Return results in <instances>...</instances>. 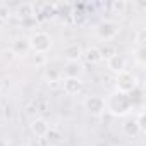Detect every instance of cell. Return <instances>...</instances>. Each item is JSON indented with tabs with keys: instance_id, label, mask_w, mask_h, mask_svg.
<instances>
[{
	"instance_id": "9a60e30c",
	"label": "cell",
	"mask_w": 146,
	"mask_h": 146,
	"mask_svg": "<svg viewBox=\"0 0 146 146\" xmlns=\"http://www.w3.org/2000/svg\"><path fill=\"white\" fill-rule=\"evenodd\" d=\"M62 78V72L58 69H45V79L48 83H58Z\"/></svg>"
},
{
	"instance_id": "52a82bcc",
	"label": "cell",
	"mask_w": 146,
	"mask_h": 146,
	"mask_svg": "<svg viewBox=\"0 0 146 146\" xmlns=\"http://www.w3.org/2000/svg\"><path fill=\"white\" fill-rule=\"evenodd\" d=\"M107 67H108V70L113 72V74H120L122 70L127 69V58H125V55H122V53H112V55H108Z\"/></svg>"
},
{
	"instance_id": "2e32d148",
	"label": "cell",
	"mask_w": 146,
	"mask_h": 146,
	"mask_svg": "<svg viewBox=\"0 0 146 146\" xmlns=\"http://www.w3.org/2000/svg\"><path fill=\"white\" fill-rule=\"evenodd\" d=\"M144 53H146V46H136L134 48V58H136L139 67H144Z\"/></svg>"
},
{
	"instance_id": "7c38bea8",
	"label": "cell",
	"mask_w": 146,
	"mask_h": 146,
	"mask_svg": "<svg viewBox=\"0 0 146 146\" xmlns=\"http://www.w3.org/2000/svg\"><path fill=\"white\" fill-rule=\"evenodd\" d=\"M122 132H124V136H127V137H137L139 134H143L141 129H139V125L136 124V119H127V120H124V124H122Z\"/></svg>"
},
{
	"instance_id": "277c9868",
	"label": "cell",
	"mask_w": 146,
	"mask_h": 146,
	"mask_svg": "<svg viewBox=\"0 0 146 146\" xmlns=\"http://www.w3.org/2000/svg\"><path fill=\"white\" fill-rule=\"evenodd\" d=\"M119 31H120V26H119L115 21H110V19L102 21V23L96 26V29H95L96 36H98L100 40H103V41L113 40V38L119 35Z\"/></svg>"
},
{
	"instance_id": "8fae6325",
	"label": "cell",
	"mask_w": 146,
	"mask_h": 146,
	"mask_svg": "<svg viewBox=\"0 0 146 146\" xmlns=\"http://www.w3.org/2000/svg\"><path fill=\"white\" fill-rule=\"evenodd\" d=\"M81 58H84L86 64L95 65V64H100V62L103 60V55H102L100 48H96V46H90V48L83 50V57H81Z\"/></svg>"
},
{
	"instance_id": "7a4b0ae2",
	"label": "cell",
	"mask_w": 146,
	"mask_h": 146,
	"mask_svg": "<svg viewBox=\"0 0 146 146\" xmlns=\"http://www.w3.org/2000/svg\"><path fill=\"white\" fill-rule=\"evenodd\" d=\"M28 45H29V50L31 52H35L36 55H43V53H46L52 48V38H50L48 33L36 31V33H33L29 36Z\"/></svg>"
},
{
	"instance_id": "6da1fadb",
	"label": "cell",
	"mask_w": 146,
	"mask_h": 146,
	"mask_svg": "<svg viewBox=\"0 0 146 146\" xmlns=\"http://www.w3.org/2000/svg\"><path fill=\"white\" fill-rule=\"evenodd\" d=\"M105 107H107V110H108L112 115L122 117V115H127V113L131 112L132 98H131V95L113 91L108 98H105Z\"/></svg>"
},
{
	"instance_id": "ba28073f",
	"label": "cell",
	"mask_w": 146,
	"mask_h": 146,
	"mask_svg": "<svg viewBox=\"0 0 146 146\" xmlns=\"http://www.w3.org/2000/svg\"><path fill=\"white\" fill-rule=\"evenodd\" d=\"M62 55H64V58L67 62H79L81 57H83V48L78 43H69V45L64 46Z\"/></svg>"
},
{
	"instance_id": "9c48e42d",
	"label": "cell",
	"mask_w": 146,
	"mask_h": 146,
	"mask_svg": "<svg viewBox=\"0 0 146 146\" xmlns=\"http://www.w3.org/2000/svg\"><path fill=\"white\" fill-rule=\"evenodd\" d=\"M48 131H50V124H48L45 119L38 117V119H35V120L31 122V132H33L35 137L43 139V137L48 134Z\"/></svg>"
},
{
	"instance_id": "3957f363",
	"label": "cell",
	"mask_w": 146,
	"mask_h": 146,
	"mask_svg": "<svg viewBox=\"0 0 146 146\" xmlns=\"http://www.w3.org/2000/svg\"><path fill=\"white\" fill-rule=\"evenodd\" d=\"M136 86H137V78L132 74L131 70H122L120 74H117V78H115V91H119V93H125V95H131L134 90H136Z\"/></svg>"
},
{
	"instance_id": "4fadbf2b",
	"label": "cell",
	"mask_w": 146,
	"mask_h": 146,
	"mask_svg": "<svg viewBox=\"0 0 146 146\" xmlns=\"http://www.w3.org/2000/svg\"><path fill=\"white\" fill-rule=\"evenodd\" d=\"M43 139H46V143H48L50 146H57V144H60V143H62L64 136H62V132H60L58 129H53V127H50L48 134H46Z\"/></svg>"
},
{
	"instance_id": "30bf717a",
	"label": "cell",
	"mask_w": 146,
	"mask_h": 146,
	"mask_svg": "<svg viewBox=\"0 0 146 146\" xmlns=\"http://www.w3.org/2000/svg\"><path fill=\"white\" fill-rule=\"evenodd\" d=\"M60 72L65 78H81L84 69H83L81 62H65V65H64V69Z\"/></svg>"
},
{
	"instance_id": "ffe728a7",
	"label": "cell",
	"mask_w": 146,
	"mask_h": 146,
	"mask_svg": "<svg viewBox=\"0 0 146 146\" xmlns=\"http://www.w3.org/2000/svg\"><path fill=\"white\" fill-rule=\"evenodd\" d=\"M112 7H113V11H117V12H120V14H122V12L125 11L127 4H125V2H113V5H112Z\"/></svg>"
},
{
	"instance_id": "ac0fdd59",
	"label": "cell",
	"mask_w": 146,
	"mask_h": 146,
	"mask_svg": "<svg viewBox=\"0 0 146 146\" xmlns=\"http://www.w3.org/2000/svg\"><path fill=\"white\" fill-rule=\"evenodd\" d=\"M136 124L139 125L141 132L144 134V132H146V125H144V112H143V110H141V112H139V113L136 115Z\"/></svg>"
},
{
	"instance_id": "44dd1931",
	"label": "cell",
	"mask_w": 146,
	"mask_h": 146,
	"mask_svg": "<svg viewBox=\"0 0 146 146\" xmlns=\"http://www.w3.org/2000/svg\"><path fill=\"white\" fill-rule=\"evenodd\" d=\"M28 146H43V139H38V137H31L28 141Z\"/></svg>"
},
{
	"instance_id": "8992f818",
	"label": "cell",
	"mask_w": 146,
	"mask_h": 146,
	"mask_svg": "<svg viewBox=\"0 0 146 146\" xmlns=\"http://www.w3.org/2000/svg\"><path fill=\"white\" fill-rule=\"evenodd\" d=\"M83 88H84V83H83L81 78H64V81H62V90L69 96L81 95Z\"/></svg>"
},
{
	"instance_id": "e0dca14e",
	"label": "cell",
	"mask_w": 146,
	"mask_h": 146,
	"mask_svg": "<svg viewBox=\"0 0 146 146\" xmlns=\"http://www.w3.org/2000/svg\"><path fill=\"white\" fill-rule=\"evenodd\" d=\"M33 14V5L31 4H24V5H19L17 7V16L19 17H28Z\"/></svg>"
},
{
	"instance_id": "d6986e66",
	"label": "cell",
	"mask_w": 146,
	"mask_h": 146,
	"mask_svg": "<svg viewBox=\"0 0 146 146\" xmlns=\"http://www.w3.org/2000/svg\"><path fill=\"white\" fill-rule=\"evenodd\" d=\"M144 38H146V31L141 28L136 35V41H137V46H144Z\"/></svg>"
},
{
	"instance_id": "5bb4252c",
	"label": "cell",
	"mask_w": 146,
	"mask_h": 146,
	"mask_svg": "<svg viewBox=\"0 0 146 146\" xmlns=\"http://www.w3.org/2000/svg\"><path fill=\"white\" fill-rule=\"evenodd\" d=\"M28 50H29L28 40H16L12 45V53H16V55H24Z\"/></svg>"
},
{
	"instance_id": "5b68a950",
	"label": "cell",
	"mask_w": 146,
	"mask_h": 146,
	"mask_svg": "<svg viewBox=\"0 0 146 146\" xmlns=\"http://www.w3.org/2000/svg\"><path fill=\"white\" fill-rule=\"evenodd\" d=\"M83 105H84V110L88 112V113H91V115H102L103 112H107V107H105V98L103 96H100V95H90V96H86L84 98V102H83Z\"/></svg>"
}]
</instances>
